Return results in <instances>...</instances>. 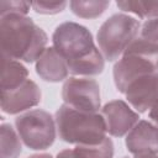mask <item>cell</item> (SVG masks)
Instances as JSON below:
<instances>
[{"label": "cell", "instance_id": "obj_21", "mask_svg": "<svg viewBox=\"0 0 158 158\" xmlns=\"http://www.w3.org/2000/svg\"><path fill=\"white\" fill-rule=\"evenodd\" d=\"M30 158H52L49 154H37V156H32Z\"/></svg>", "mask_w": 158, "mask_h": 158}, {"label": "cell", "instance_id": "obj_19", "mask_svg": "<svg viewBox=\"0 0 158 158\" xmlns=\"http://www.w3.org/2000/svg\"><path fill=\"white\" fill-rule=\"evenodd\" d=\"M149 117L158 125V101L152 106V109L149 111Z\"/></svg>", "mask_w": 158, "mask_h": 158}, {"label": "cell", "instance_id": "obj_18", "mask_svg": "<svg viewBox=\"0 0 158 158\" xmlns=\"http://www.w3.org/2000/svg\"><path fill=\"white\" fill-rule=\"evenodd\" d=\"M67 6V2H48V1H37L32 2V9L38 14H57L60 12Z\"/></svg>", "mask_w": 158, "mask_h": 158}, {"label": "cell", "instance_id": "obj_5", "mask_svg": "<svg viewBox=\"0 0 158 158\" xmlns=\"http://www.w3.org/2000/svg\"><path fill=\"white\" fill-rule=\"evenodd\" d=\"M139 21L125 14H116L107 19L98 32V43L107 60H115L136 40Z\"/></svg>", "mask_w": 158, "mask_h": 158}, {"label": "cell", "instance_id": "obj_7", "mask_svg": "<svg viewBox=\"0 0 158 158\" xmlns=\"http://www.w3.org/2000/svg\"><path fill=\"white\" fill-rule=\"evenodd\" d=\"M62 96L67 105L80 111L96 112L100 107V88L90 78H69L63 85Z\"/></svg>", "mask_w": 158, "mask_h": 158}, {"label": "cell", "instance_id": "obj_11", "mask_svg": "<svg viewBox=\"0 0 158 158\" xmlns=\"http://www.w3.org/2000/svg\"><path fill=\"white\" fill-rule=\"evenodd\" d=\"M127 149L138 154H152L158 152V126L148 121H139L128 132L126 138Z\"/></svg>", "mask_w": 158, "mask_h": 158}, {"label": "cell", "instance_id": "obj_10", "mask_svg": "<svg viewBox=\"0 0 158 158\" xmlns=\"http://www.w3.org/2000/svg\"><path fill=\"white\" fill-rule=\"evenodd\" d=\"M40 100L41 91L32 80L27 79L14 89L2 90L1 106L7 114H16L37 105Z\"/></svg>", "mask_w": 158, "mask_h": 158}, {"label": "cell", "instance_id": "obj_20", "mask_svg": "<svg viewBox=\"0 0 158 158\" xmlns=\"http://www.w3.org/2000/svg\"><path fill=\"white\" fill-rule=\"evenodd\" d=\"M135 158H158L157 153H152V154H138Z\"/></svg>", "mask_w": 158, "mask_h": 158}, {"label": "cell", "instance_id": "obj_4", "mask_svg": "<svg viewBox=\"0 0 158 158\" xmlns=\"http://www.w3.org/2000/svg\"><path fill=\"white\" fill-rule=\"evenodd\" d=\"M158 69V43L144 38H136L125 51L122 58L114 67V80L118 91L136 79L156 73Z\"/></svg>", "mask_w": 158, "mask_h": 158}, {"label": "cell", "instance_id": "obj_8", "mask_svg": "<svg viewBox=\"0 0 158 158\" xmlns=\"http://www.w3.org/2000/svg\"><path fill=\"white\" fill-rule=\"evenodd\" d=\"M126 98L138 112H144L158 101V74L152 73L133 80L125 90Z\"/></svg>", "mask_w": 158, "mask_h": 158}, {"label": "cell", "instance_id": "obj_9", "mask_svg": "<svg viewBox=\"0 0 158 158\" xmlns=\"http://www.w3.org/2000/svg\"><path fill=\"white\" fill-rule=\"evenodd\" d=\"M101 115L105 118L107 132L117 137L128 133L139 118L138 114L121 100H115L106 104Z\"/></svg>", "mask_w": 158, "mask_h": 158}, {"label": "cell", "instance_id": "obj_1", "mask_svg": "<svg viewBox=\"0 0 158 158\" xmlns=\"http://www.w3.org/2000/svg\"><path fill=\"white\" fill-rule=\"evenodd\" d=\"M53 44L65 60L70 73L95 75L102 72V57L84 26L75 22L59 25L53 33Z\"/></svg>", "mask_w": 158, "mask_h": 158}, {"label": "cell", "instance_id": "obj_17", "mask_svg": "<svg viewBox=\"0 0 158 158\" xmlns=\"http://www.w3.org/2000/svg\"><path fill=\"white\" fill-rule=\"evenodd\" d=\"M141 36L147 41L158 43V16L146 20L141 28Z\"/></svg>", "mask_w": 158, "mask_h": 158}, {"label": "cell", "instance_id": "obj_16", "mask_svg": "<svg viewBox=\"0 0 158 158\" xmlns=\"http://www.w3.org/2000/svg\"><path fill=\"white\" fill-rule=\"evenodd\" d=\"M31 6H32V2H22V1H1V2H0L1 16L7 15V14H21V15H26Z\"/></svg>", "mask_w": 158, "mask_h": 158}, {"label": "cell", "instance_id": "obj_2", "mask_svg": "<svg viewBox=\"0 0 158 158\" xmlns=\"http://www.w3.org/2000/svg\"><path fill=\"white\" fill-rule=\"evenodd\" d=\"M46 43V33L35 25L32 19L21 14L1 16L2 56L32 62L42 56Z\"/></svg>", "mask_w": 158, "mask_h": 158}, {"label": "cell", "instance_id": "obj_13", "mask_svg": "<svg viewBox=\"0 0 158 158\" xmlns=\"http://www.w3.org/2000/svg\"><path fill=\"white\" fill-rule=\"evenodd\" d=\"M112 141L106 137L98 144H78L73 149H64L57 158H112Z\"/></svg>", "mask_w": 158, "mask_h": 158}, {"label": "cell", "instance_id": "obj_12", "mask_svg": "<svg viewBox=\"0 0 158 158\" xmlns=\"http://www.w3.org/2000/svg\"><path fill=\"white\" fill-rule=\"evenodd\" d=\"M36 69L38 75L47 81H60L69 72L65 60L54 47L48 48L42 53L38 58Z\"/></svg>", "mask_w": 158, "mask_h": 158}, {"label": "cell", "instance_id": "obj_15", "mask_svg": "<svg viewBox=\"0 0 158 158\" xmlns=\"http://www.w3.org/2000/svg\"><path fill=\"white\" fill-rule=\"evenodd\" d=\"M69 6L79 17L95 19L110 6V1H70Z\"/></svg>", "mask_w": 158, "mask_h": 158}, {"label": "cell", "instance_id": "obj_3", "mask_svg": "<svg viewBox=\"0 0 158 158\" xmlns=\"http://www.w3.org/2000/svg\"><path fill=\"white\" fill-rule=\"evenodd\" d=\"M59 138L75 144H98L106 138V123L102 115L85 112L62 105L56 114Z\"/></svg>", "mask_w": 158, "mask_h": 158}, {"label": "cell", "instance_id": "obj_14", "mask_svg": "<svg viewBox=\"0 0 158 158\" xmlns=\"http://www.w3.org/2000/svg\"><path fill=\"white\" fill-rule=\"evenodd\" d=\"M116 4L121 10L132 12L142 20L158 16V1H117Z\"/></svg>", "mask_w": 158, "mask_h": 158}, {"label": "cell", "instance_id": "obj_6", "mask_svg": "<svg viewBox=\"0 0 158 158\" xmlns=\"http://www.w3.org/2000/svg\"><path fill=\"white\" fill-rule=\"evenodd\" d=\"M20 138L31 149H46L56 138L54 121L47 111L32 110L16 118Z\"/></svg>", "mask_w": 158, "mask_h": 158}]
</instances>
